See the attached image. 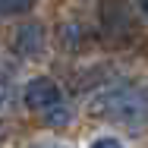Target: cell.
Masks as SVG:
<instances>
[{
    "label": "cell",
    "instance_id": "obj_1",
    "mask_svg": "<svg viewBox=\"0 0 148 148\" xmlns=\"http://www.w3.org/2000/svg\"><path fill=\"white\" fill-rule=\"evenodd\" d=\"M88 114L98 120H110L126 129H145L148 126V88L117 85L104 88L88 101Z\"/></svg>",
    "mask_w": 148,
    "mask_h": 148
},
{
    "label": "cell",
    "instance_id": "obj_2",
    "mask_svg": "<svg viewBox=\"0 0 148 148\" xmlns=\"http://www.w3.org/2000/svg\"><path fill=\"white\" fill-rule=\"evenodd\" d=\"M101 32L110 44H132L139 38L136 13L126 0H101Z\"/></svg>",
    "mask_w": 148,
    "mask_h": 148
},
{
    "label": "cell",
    "instance_id": "obj_3",
    "mask_svg": "<svg viewBox=\"0 0 148 148\" xmlns=\"http://www.w3.org/2000/svg\"><path fill=\"white\" fill-rule=\"evenodd\" d=\"M22 98H25V107L35 110V114H47V110H54L57 104H63V95H60V85L54 79H47V76H38V79H32L25 91H22Z\"/></svg>",
    "mask_w": 148,
    "mask_h": 148
},
{
    "label": "cell",
    "instance_id": "obj_4",
    "mask_svg": "<svg viewBox=\"0 0 148 148\" xmlns=\"http://www.w3.org/2000/svg\"><path fill=\"white\" fill-rule=\"evenodd\" d=\"M44 41H47V35H44V25L41 22H25V25H19L16 35H13V51L19 54V57H41L44 54Z\"/></svg>",
    "mask_w": 148,
    "mask_h": 148
},
{
    "label": "cell",
    "instance_id": "obj_5",
    "mask_svg": "<svg viewBox=\"0 0 148 148\" xmlns=\"http://www.w3.org/2000/svg\"><path fill=\"white\" fill-rule=\"evenodd\" d=\"M57 35H60V44H63L66 51H82V47L88 44V29H85L82 22H63Z\"/></svg>",
    "mask_w": 148,
    "mask_h": 148
},
{
    "label": "cell",
    "instance_id": "obj_6",
    "mask_svg": "<svg viewBox=\"0 0 148 148\" xmlns=\"http://www.w3.org/2000/svg\"><path fill=\"white\" fill-rule=\"evenodd\" d=\"M41 120H44L51 129H60V126H69V120H73V110H69V104L63 101V104H57L54 110H47Z\"/></svg>",
    "mask_w": 148,
    "mask_h": 148
},
{
    "label": "cell",
    "instance_id": "obj_7",
    "mask_svg": "<svg viewBox=\"0 0 148 148\" xmlns=\"http://www.w3.org/2000/svg\"><path fill=\"white\" fill-rule=\"evenodd\" d=\"M35 0H0V10H6V13H22V10H29Z\"/></svg>",
    "mask_w": 148,
    "mask_h": 148
},
{
    "label": "cell",
    "instance_id": "obj_8",
    "mask_svg": "<svg viewBox=\"0 0 148 148\" xmlns=\"http://www.w3.org/2000/svg\"><path fill=\"white\" fill-rule=\"evenodd\" d=\"M91 148H123V142L114 139V136H101V139H95V142H91Z\"/></svg>",
    "mask_w": 148,
    "mask_h": 148
},
{
    "label": "cell",
    "instance_id": "obj_9",
    "mask_svg": "<svg viewBox=\"0 0 148 148\" xmlns=\"http://www.w3.org/2000/svg\"><path fill=\"white\" fill-rule=\"evenodd\" d=\"M136 6H139V13L148 19V0H136Z\"/></svg>",
    "mask_w": 148,
    "mask_h": 148
},
{
    "label": "cell",
    "instance_id": "obj_10",
    "mask_svg": "<svg viewBox=\"0 0 148 148\" xmlns=\"http://www.w3.org/2000/svg\"><path fill=\"white\" fill-rule=\"evenodd\" d=\"M6 91H10V88H6V82H3V76H0V104L6 101Z\"/></svg>",
    "mask_w": 148,
    "mask_h": 148
},
{
    "label": "cell",
    "instance_id": "obj_11",
    "mask_svg": "<svg viewBox=\"0 0 148 148\" xmlns=\"http://www.w3.org/2000/svg\"><path fill=\"white\" fill-rule=\"evenodd\" d=\"M35 148H66V145H35Z\"/></svg>",
    "mask_w": 148,
    "mask_h": 148
}]
</instances>
